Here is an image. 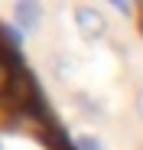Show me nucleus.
<instances>
[{
	"mask_svg": "<svg viewBox=\"0 0 143 150\" xmlns=\"http://www.w3.org/2000/svg\"><path fill=\"white\" fill-rule=\"evenodd\" d=\"M107 4H111L117 13H124V16H130V13H133V4H130V0H107Z\"/></svg>",
	"mask_w": 143,
	"mask_h": 150,
	"instance_id": "obj_5",
	"label": "nucleus"
},
{
	"mask_svg": "<svg viewBox=\"0 0 143 150\" xmlns=\"http://www.w3.org/2000/svg\"><path fill=\"white\" fill-rule=\"evenodd\" d=\"M140 33H143V16H140Z\"/></svg>",
	"mask_w": 143,
	"mask_h": 150,
	"instance_id": "obj_7",
	"label": "nucleus"
},
{
	"mask_svg": "<svg viewBox=\"0 0 143 150\" xmlns=\"http://www.w3.org/2000/svg\"><path fill=\"white\" fill-rule=\"evenodd\" d=\"M42 23V4L39 0H16L13 4V26H20L23 33H36Z\"/></svg>",
	"mask_w": 143,
	"mask_h": 150,
	"instance_id": "obj_2",
	"label": "nucleus"
},
{
	"mask_svg": "<svg viewBox=\"0 0 143 150\" xmlns=\"http://www.w3.org/2000/svg\"><path fill=\"white\" fill-rule=\"evenodd\" d=\"M75 30L88 39V42H94V39H104L107 36V16L98 10V7H88V4H81V7H75Z\"/></svg>",
	"mask_w": 143,
	"mask_h": 150,
	"instance_id": "obj_1",
	"label": "nucleus"
},
{
	"mask_svg": "<svg viewBox=\"0 0 143 150\" xmlns=\"http://www.w3.org/2000/svg\"><path fill=\"white\" fill-rule=\"evenodd\" d=\"M75 150H107V147L94 137H75Z\"/></svg>",
	"mask_w": 143,
	"mask_h": 150,
	"instance_id": "obj_3",
	"label": "nucleus"
},
{
	"mask_svg": "<svg viewBox=\"0 0 143 150\" xmlns=\"http://www.w3.org/2000/svg\"><path fill=\"white\" fill-rule=\"evenodd\" d=\"M75 105H78L85 114H91V117H101V114H104L101 108H94V105H91V98H88V95H78V101H75Z\"/></svg>",
	"mask_w": 143,
	"mask_h": 150,
	"instance_id": "obj_4",
	"label": "nucleus"
},
{
	"mask_svg": "<svg viewBox=\"0 0 143 150\" xmlns=\"http://www.w3.org/2000/svg\"><path fill=\"white\" fill-rule=\"evenodd\" d=\"M137 114H140V121H143V88L137 91Z\"/></svg>",
	"mask_w": 143,
	"mask_h": 150,
	"instance_id": "obj_6",
	"label": "nucleus"
}]
</instances>
